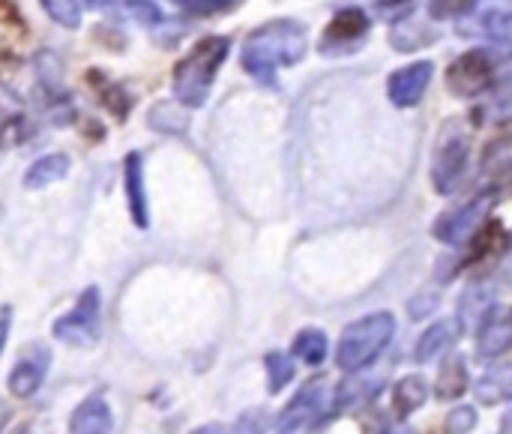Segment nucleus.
<instances>
[{
    "instance_id": "obj_1",
    "label": "nucleus",
    "mask_w": 512,
    "mask_h": 434,
    "mask_svg": "<svg viewBox=\"0 0 512 434\" xmlns=\"http://www.w3.org/2000/svg\"><path fill=\"white\" fill-rule=\"evenodd\" d=\"M306 54V30L297 21L279 18L270 21L258 30H252L243 42L240 63L243 69L261 81V84H276V72L282 66L300 63Z\"/></svg>"
},
{
    "instance_id": "obj_2",
    "label": "nucleus",
    "mask_w": 512,
    "mask_h": 434,
    "mask_svg": "<svg viewBox=\"0 0 512 434\" xmlns=\"http://www.w3.org/2000/svg\"><path fill=\"white\" fill-rule=\"evenodd\" d=\"M231 51L228 36H204L192 45V51L174 66V99L183 108H201L210 96V87Z\"/></svg>"
},
{
    "instance_id": "obj_3",
    "label": "nucleus",
    "mask_w": 512,
    "mask_h": 434,
    "mask_svg": "<svg viewBox=\"0 0 512 434\" xmlns=\"http://www.w3.org/2000/svg\"><path fill=\"white\" fill-rule=\"evenodd\" d=\"M393 333H396V321L390 312H375V315H366V318L348 324L342 333L339 351H336L339 369H345V372L366 369L390 345Z\"/></svg>"
},
{
    "instance_id": "obj_4",
    "label": "nucleus",
    "mask_w": 512,
    "mask_h": 434,
    "mask_svg": "<svg viewBox=\"0 0 512 434\" xmlns=\"http://www.w3.org/2000/svg\"><path fill=\"white\" fill-rule=\"evenodd\" d=\"M468 153H471V144H468L465 129L459 123H447L432 156V183L441 195H450L459 189L468 171Z\"/></svg>"
},
{
    "instance_id": "obj_5",
    "label": "nucleus",
    "mask_w": 512,
    "mask_h": 434,
    "mask_svg": "<svg viewBox=\"0 0 512 434\" xmlns=\"http://www.w3.org/2000/svg\"><path fill=\"white\" fill-rule=\"evenodd\" d=\"M99 315H102V294L99 288L81 291L72 312L54 321V336L75 348H90L99 339Z\"/></svg>"
},
{
    "instance_id": "obj_6",
    "label": "nucleus",
    "mask_w": 512,
    "mask_h": 434,
    "mask_svg": "<svg viewBox=\"0 0 512 434\" xmlns=\"http://www.w3.org/2000/svg\"><path fill=\"white\" fill-rule=\"evenodd\" d=\"M327 405H330V393H327V384L321 378H315L312 384H306L294 402L285 408V414L279 417L276 423V434H309L327 414Z\"/></svg>"
},
{
    "instance_id": "obj_7",
    "label": "nucleus",
    "mask_w": 512,
    "mask_h": 434,
    "mask_svg": "<svg viewBox=\"0 0 512 434\" xmlns=\"http://www.w3.org/2000/svg\"><path fill=\"white\" fill-rule=\"evenodd\" d=\"M495 84V60L486 51H468L447 69V87L456 96H480Z\"/></svg>"
},
{
    "instance_id": "obj_8",
    "label": "nucleus",
    "mask_w": 512,
    "mask_h": 434,
    "mask_svg": "<svg viewBox=\"0 0 512 434\" xmlns=\"http://www.w3.org/2000/svg\"><path fill=\"white\" fill-rule=\"evenodd\" d=\"M489 207H492V198H489V195H480V198H474L471 204L444 213V216L435 222L432 231H435V237H438L441 243L462 246V243L474 240V234H477V228L483 225Z\"/></svg>"
},
{
    "instance_id": "obj_9",
    "label": "nucleus",
    "mask_w": 512,
    "mask_h": 434,
    "mask_svg": "<svg viewBox=\"0 0 512 434\" xmlns=\"http://www.w3.org/2000/svg\"><path fill=\"white\" fill-rule=\"evenodd\" d=\"M48 366H51V351H48V345H42V342L24 345L18 363H15L12 372H9V393H12L15 399H30V396L42 387V381H45V375H48Z\"/></svg>"
},
{
    "instance_id": "obj_10",
    "label": "nucleus",
    "mask_w": 512,
    "mask_h": 434,
    "mask_svg": "<svg viewBox=\"0 0 512 434\" xmlns=\"http://www.w3.org/2000/svg\"><path fill=\"white\" fill-rule=\"evenodd\" d=\"M369 30V15L360 6L342 9L333 15V21L327 24L324 36H321V51L327 54H339L345 48H354Z\"/></svg>"
},
{
    "instance_id": "obj_11",
    "label": "nucleus",
    "mask_w": 512,
    "mask_h": 434,
    "mask_svg": "<svg viewBox=\"0 0 512 434\" xmlns=\"http://www.w3.org/2000/svg\"><path fill=\"white\" fill-rule=\"evenodd\" d=\"M432 75H435L432 60H420V63H411L405 69H396L387 81V93H390L393 105H399V108L417 105L423 99L426 87L432 84Z\"/></svg>"
},
{
    "instance_id": "obj_12",
    "label": "nucleus",
    "mask_w": 512,
    "mask_h": 434,
    "mask_svg": "<svg viewBox=\"0 0 512 434\" xmlns=\"http://www.w3.org/2000/svg\"><path fill=\"white\" fill-rule=\"evenodd\" d=\"M512 21V0H471V9L462 15V33H504Z\"/></svg>"
},
{
    "instance_id": "obj_13",
    "label": "nucleus",
    "mask_w": 512,
    "mask_h": 434,
    "mask_svg": "<svg viewBox=\"0 0 512 434\" xmlns=\"http://www.w3.org/2000/svg\"><path fill=\"white\" fill-rule=\"evenodd\" d=\"M123 189H126V204H129V216L135 228H147L150 213H147V189H144V162L138 153H129L123 159Z\"/></svg>"
},
{
    "instance_id": "obj_14",
    "label": "nucleus",
    "mask_w": 512,
    "mask_h": 434,
    "mask_svg": "<svg viewBox=\"0 0 512 434\" xmlns=\"http://www.w3.org/2000/svg\"><path fill=\"white\" fill-rule=\"evenodd\" d=\"M495 315V291L486 285H474L459 300V324L465 330H483L486 321Z\"/></svg>"
},
{
    "instance_id": "obj_15",
    "label": "nucleus",
    "mask_w": 512,
    "mask_h": 434,
    "mask_svg": "<svg viewBox=\"0 0 512 434\" xmlns=\"http://www.w3.org/2000/svg\"><path fill=\"white\" fill-rule=\"evenodd\" d=\"M69 434H111V408L105 399L90 396L84 399L72 420H69Z\"/></svg>"
},
{
    "instance_id": "obj_16",
    "label": "nucleus",
    "mask_w": 512,
    "mask_h": 434,
    "mask_svg": "<svg viewBox=\"0 0 512 434\" xmlns=\"http://www.w3.org/2000/svg\"><path fill=\"white\" fill-rule=\"evenodd\" d=\"M459 330H462L459 318H447V321H438L435 327H429L420 336V342H417V360L420 363H429L438 354H444L447 348H453L456 339H459Z\"/></svg>"
},
{
    "instance_id": "obj_17",
    "label": "nucleus",
    "mask_w": 512,
    "mask_h": 434,
    "mask_svg": "<svg viewBox=\"0 0 512 434\" xmlns=\"http://www.w3.org/2000/svg\"><path fill=\"white\" fill-rule=\"evenodd\" d=\"M69 174V156L66 153H48V156H39L27 174H24V189H45L51 183H60L63 177Z\"/></svg>"
},
{
    "instance_id": "obj_18",
    "label": "nucleus",
    "mask_w": 512,
    "mask_h": 434,
    "mask_svg": "<svg viewBox=\"0 0 512 434\" xmlns=\"http://www.w3.org/2000/svg\"><path fill=\"white\" fill-rule=\"evenodd\" d=\"M477 402L480 405H501V402H510L512 399V363H501L495 369H489L477 387Z\"/></svg>"
},
{
    "instance_id": "obj_19",
    "label": "nucleus",
    "mask_w": 512,
    "mask_h": 434,
    "mask_svg": "<svg viewBox=\"0 0 512 434\" xmlns=\"http://www.w3.org/2000/svg\"><path fill=\"white\" fill-rule=\"evenodd\" d=\"M483 177L495 189L512 186V138H504V141H498V144H492L486 150V156H483Z\"/></svg>"
},
{
    "instance_id": "obj_20",
    "label": "nucleus",
    "mask_w": 512,
    "mask_h": 434,
    "mask_svg": "<svg viewBox=\"0 0 512 434\" xmlns=\"http://www.w3.org/2000/svg\"><path fill=\"white\" fill-rule=\"evenodd\" d=\"M510 345H512V318H498V315H492V318L486 321V327L480 330V339H477V357H480V360L501 357Z\"/></svg>"
},
{
    "instance_id": "obj_21",
    "label": "nucleus",
    "mask_w": 512,
    "mask_h": 434,
    "mask_svg": "<svg viewBox=\"0 0 512 434\" xmlns=\"http://www.w3.org/2000/svg\"><path fill=\"white\" fill-rule=\"evenodd\" d=\"M486 123H495V126H504L512 123V75L495 81L489 87V99L483 102V108L477 111Z\"/></svg>"
},
{
    "instance_id": "obj_22",
    "label": "nucleus",
    "mask_w": 512,
    "mask_h": 434,
    "mask_svg": "<svg viewBox=\"0 0 512 434\" xmlns=\"http://www.w3.org/2000/svg\"><path fill=\"white\" fill-rule=\"evenodd\" d=\"M468 390V366L459 354L447 357L441 372H438V399L441 402H453Z\"/></svg>"
},
{
    "instance_id": "obj_23",
    "label": "nucleus",
    "mask_w": 512,
    "mask_h": 434,
    "mask_svg": "<svg viewBox=\"0 0 512 434\" xmlns=\"http://www.w3.org/2000/svg\"><path fill=\"white\" fill-rule=\"evenodd\" d=\"M429 399V381L423 375H408L396 384V393H393V405L402 417L414 414L417 408H423Z\"/></svg>"
},
{
    "instance_id": "obj_24",
    "label": "nucleus",
    "mask_w": 512,
    "mask_h": 434,
    "mask_svg": "<svg viewBox=\"0 0 512 434\" xmlns=\"http://www.w3.org/2000/svg\"><path fill=\"white\" fill-rule=\"evenodd\" d=\"M381 390V381H369V378H348L339 390H336V408H357L366 405L369 399H375V393Z\"/></svg>"
},
{
    "instance_id": "obj_25",
    "label": "nucleus",
    "mask_w": 512,
    "mask_h": 434,
    "mask_svg": "<svg viewBox=\"0 0 512 434\" xmlns=\"http://www.w3.org/2000/svg\"><path fill=\"white\" fill-rule=\"evenodd\" d=\"M87 78H90V84H93V87H99V96H102L105 108H108L117 120H126L129 105H132V102H129V96L123 93V87H120V84H108L102 72H90Z\"/></svg>"
},
{
    "instance_id": "obj_26",
    "label": "nucleus",
    "mask_w": 512,
    "mask_h": 434,
    "mask_svg": "<svg viewBox=\"0 0 512 434\" xmlns=\"http://www.w3.org/2000/svg\"><path fill=\"white\" fill-rule=\"evenodd\" d=\"M294 357H300L309 366H321L327 357V336L321 330H303L294 339Z\"/></svg>"
},
{
    "instance_id": "obj_27",
    "label": "nucleus",
    "mask_w": 512,
    "mask_h": 434,
    "mask_svg": "<svg viewBox=\"0 0 512 434\" xmlns=\"http://www.w3.org/2000/svg\"><path fill=\"white\" fill-rule=\"evenodd\" d=\"M186 111L183 108H177L174 102H156L153 108H150V126L156 129V132H171V135H177V132H183L186 129Z\"/></svg>"
},
{
    "instance_id": "obj_28",
    "label": "nucleus",
    "mask_w": 512,
    "mask_h": 434,
    "mask_svg": "<svg viewBox=\"0 0 512 434\" xmlns=\"http://www.w3.org/2000/svg\"><path fill=\"white\" fill-rule=\"evenodd\" d=\"M264 366H267V378H270V393H282L294 381V360L288 354L270 351L264 357Z\"/></svg>"
},
{
    "instance_id": "obj_29",
    "label": "nucleus",
    "mask_w": 512,
    "mask_h": 434,
    "mask_svg": "<svg viewBox=\"0 0 512 434\" xmlns=\"http://www.w3.org/2000/svg\"><path fill=\"white\" fill-rule=\"evenodd\" d=\"M42 9L48 12V18H51V21H57V24H60V27H66V30L81 27V15H84V9H81V3H78V0H42Z\"/></svg>"
},
{
    "instance_id": "obj_30",
    "label": "nucleus",
    "mask_w": 512,
    "mask_h": 434,
    "mask_svg": "<svg viewBox=\"0 0 512 434\" xmlns=\"http://www.w3.org/2000/svg\"><path fill=\"white\" fill-rule=\"evenodd\" d=\"M435 39V33H426V27L420 24H399L393 33H390V42L399 48V51H417L423 45H429Z\"/></svg>"
},
{
    "instance_id": "obj_31",
    "label": "nucleus",
    "mask_w": 512,
    "mask_h": 434,
    "mask_svg": "<svg viewBox=\"0 0 512 434\" xmlns=\"http://www.w3.org/2000/svg\"><path fill=\"white\" fill-rule=\"evenodd\" d=\"M471 9V0H432L429 3V15L444 21V18H462Z\"/></svg>"
},
{
    "instance_id": "obj_32",
    "label": "nucleus",
    "mask_w": 512,
    "mask_h": 434,
    "mask_svg": "<svg viewBox=\"0 0 512 434\" xmlns=\"http://www.w3.org/2000/svg\"><path fill=\"white\" fill-rule=\"evenodd\" d=\"M477 423V411L474 408H456L447 417V434H468Z\"/></svg>"
},
{
    "instance_id": "obj_33",
    "label": "nucleus",
    "mask_w": 512,
    "mask_h": 434,
    "mask_svg": "<svg viewBox=\"0 0 512 434\" xmlns=\"http://www.w3.org/2000/svg\"><path fill=\"white\" fill-rule=\"evenodd\" d=\"M126 6L141 24H159L162 21V9L153 0H126Z\"/></svg>"
},
{
    "instance_id": "obj_34",
    "label": "nucleus",
    "mask_w": 512,
    "mask_h": 434,
    "mask_svg": "<svg viewBox=\"0 0 512 434\" xmlns=\"http://www.w3.org/2000/svg\"><path fill=\"white\" fill-rule=\"evenodd\" d=\"M435 306H438V297H435V294L414 297V300H411V318H414V321H420V318H426Z\"/></svg>"
},
{
    "instance_id": "obj_35",
    "label": "nucleus",
    "mask_w": 512,
    "mask_h": 434,
    "mask_svg": "<svg viewBox=\"0 0 512 434\" xmlns=\"http://www.w3.org/2000/svg\"><path fill=\"white\" fill-rule=\"evenodd\" d=\"M9 330H12V306H0V354L6 348Z\"/></svg>"
},
{
    "instance_id": "obj_36",
    "label": "nucleus",
    "mask_w": 512,
    "mask_h": 434,
    "mask_svg": "<svg viewBox=\"0 0 512 434\" xmlns=\"http://www.w3.org/2000/svg\"><path fill=\"white\" fill-rule=\"evenodd\" d=\"M237 429V434H261V414H246Z\"/></svg>"
},
{
    "instance_id": "obj_37",
    "label": "nucleus",
    "mask_w": 512,
    "mask_h": 434,
    "mask_svg": "<svg viewBox=\"0 0 512 434\" xmlns=\"http://www.w3.org/2000/svg\"><path fill=\"white\" fill-rule=\"evenodd\" d=\"M414 0H378V12H393V9H402Z\"/></svg>"
},
{
    "instance_id": "obj_38",
    "label": "nucleus",
    "mask_w": 512,
    "mask_h": 434,
    "mask_svg": "<svg viewBox=\"0 0 512 434\" xmlns=\"http://www.w3.org/2000/svg\"><path fill=\"white\" fill-rule=\"evenodd\" d=\"M192 434H228L225 426H219V423H210V426H201V429H195Z\"/></svg>"
},
{
    "instance_id": "obj_39",
    "label": "nucleus",
    "mask_w": 512,
    "mask_h": 434,
    "mask_svg": "<svg viewBox=\"0 0 512 434\" xmlns=\"http://www.w3.org/2000/svg\"><path fill=\"white\" fill-rule=\"evenodd\" d=\"M9 417H12L9 405H6V402H0V434L6 432V426H9Z\"/></svg>"
},
{
    "instance_id": "obj_40",
    "label": "nucleus",
    "mask_w": 512,
    "mask_h": 434,
    "mask_svg": "<svg viewBox=\"0 0 512 434\" xmlns=\"http://www.w3.org/2000/svg\"><path fill=\"white\" fill-rule=\"evenodd\" d=\"M387 434H414L408 426H393V429H387Z\"/></svg>"
},
{
    "instance_id": "obj_41",
    "label": "nucleus",
    "mask_w": 512,
    "mask_h": 434,
    "mask_svg": "<svg viewBox=\"0 0 512 434\" xmlns=\"http://www.w3.org/2000/svg\"><path fill=\"white\" fill-rule=\"evenodd\" d=\"M504 429H507V434H512V411L507 414V420H504Z\"/></svg>"
},
{
    "instance_id": "obj_42",
    "label": "nucleus",
    "mask_w": 512,
    "mask_h": 434,
    "mask_svg": "<svg viewBox=\"0 0 512 434\" xmlns=\"http://www.w3.org/2000/svg\"><path fill=\"white\" fill-rule=\"evenodd\" d=\"M15 434H27V426H18V432Z\"/></svg>"
},
{
    "instance_id": "obj_43",
    "label": "nucleus",
    "mask_w": 512,
    "mask_h": 434,
    "mask_svg": "<svg viewBox=\"0 0 512 434\" xmlns=\"http://www.w3.org/2000/svg\"><path fill=\"white\" fill-rule=\"evenodd\" d=\"M507 276H510V282H512V261H510V270H507Z\"/></svg>"
},
{
    "instance_id": "obj_44",
    "label": "nucleus",
    "mask_w": 512,
    "mask_h": 434,
    "mask_svg": "<svg viewBox=\"0 0 512 434\" xmlns=\"http://www.w3.org/2000/svg\"><path fill=\"white\" fill-rule=\"evenodd\" d=\"M87 3H102V0H87Z\"/></svg>"
}]
</instances>
